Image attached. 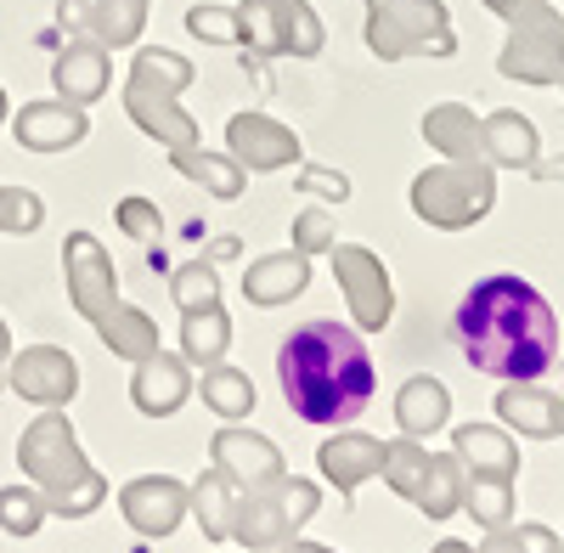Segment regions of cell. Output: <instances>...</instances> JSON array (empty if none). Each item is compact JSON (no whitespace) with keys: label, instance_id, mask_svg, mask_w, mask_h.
<instances>
[{"label":"cell","instance_id":"cell-35","mask_svg":"<svg viewBox=\"0 0 564 553\" xmlns=\"http://www.w3.org/2000/svg\"><path fill=\"white\" fill-rule=\"evenodd\" d=\"M45 525V497L23 480V486H0V531L7 536H34Z\"/></svg>","mask_w":564,"mask_h":553},{"label":"cell","instance_id":"cell-17","mask_svg":"<svg viewBox=\"0 0 564 553\" xmlns=\"http://www.w3.org/2000/svg\"><path fill=\"white\" fill-rule=\"evenodd\" d=\"M209 457H215V469L231 475L238 486H265V480H282V475H289V464H282L276 441H265L260 430H243V424L215 430Z\"/></svg>","mask_w":564,"mask_h":553},{"label":"cell","instance_id":"cell-6","mask_svg":"<svg viewBox=\"0 0 564 553\" xmlns=\"http://www.w3.org/2000/svg\"><path fill=\"white\" fill-rule=\"evenodd\" d=\"M412 215L435 232H463L491 215L497 204V170L486 159H441L423 175H412V193H406Z\"/></svg>","mask_w":564,"mask_h":553},{"label":"cell","instance_id":"cell-26","mask_svg":"<svg viewBox=\"0 0 564 553\" xmlns=\"http://www.w3.org/2000/svg\"><path fill=\"white\" fill-rule=\"evenodd\" d=\"M90 328H97V339H102L119 361H141V356L159 350V322L141 311V305H124V300H113L97 322H90Z\"/></svg>","mask_w":564,"mask_h":553},{"label":"cell","instance_id":"cell-29","mask_svg":"<svg viewBox=\"0 0 564 553\" xmlns=\"http://www.w3.org/2000/svg\"><path fill=\"white\" fill-rule=\"evenodd\" d=\"M231 350V316H226V300L220 305H204V311H181V356L193 367H215L226 361Z\"/></svg>","mask_w":564,"mask_h":553},{"label":"cell","instance_id":"cell-24","mask_svg":"<svg viewBox=\"0 0 564 553\" xmlns=\"http://www.w3.org/2000/svg\"><path fill=\"white\" fill-rule=\"evenodd\" d=\"M452 452L468 475H520V441H513L502 424H463L452 430Z\"/></svg>","mask_w":564,"mask_h":553},{"label":"cell","instance_id":"cell-2","mask_svg":"<svg viewBox=\"0 0 564 553\" xmlns=\"http://www.w3.org/2000/svg\"><path fill=\"white\" fill-rule=\"evenodd\" d=\"M276 384H282V401L294 406V419L316 430H345L367 412L379 373H372L361 328L316 316L276 345Z\"/></svg>","mask_w":564,"mask_h":553},{"label":"cell","instance_id":"cell-14","mask_svg":"<svg viewBox=\"0 0 564 553\" xmlns=\"http://www.w3.org/2000/svg\"><path fill=\"white\" fill-rule=\"evenodd\" d=\"M226 153L238 159L249 175H271V170L300 164V135L282 124V119L249 108V113H231V124H226Z\"/></svg>","mask_w":564,"mask_h":553},{"label":"cell","instance_id":"cell-36","mask_svg":"<svg viewBox=\"0 0 564 553\" xmlns=\"http://www.w3.org/2000/svg\"><path fill=\"white\" fill-rule=\"evenodd\" d=\"M170 294H175V305H181V311L220 305V276H215L204 260H193V265H181V271L170 276Z\"/></svg>","mask_w":564,"mask_h":553},{"label":"cell","instance_id":"cell-39","mask_svg":"<svg viewBox=\"0 0 564 553\" xmlns=\"http://www.w3.org/2000/svg\"><path fill=\"white\" fill-rule=\"evenodd\" d=\"M186 34H198L209 45H238V12L231 7H193L186 12Z\"/></svg>","mask_w":564,"mask_h":553},{"label":"cell","instance_id":"cell-34","mask_svg":"<svg viewBox=\"0 0 564 553\" xmlns=\"http://www.w3.org/2000/svg\"><path fill=\"white\" fill-rule=\"evenodd\" d=\"M384 486L395 491V497H417V486H423V475H430V446L423 441H412V435H401V441H384Z\"/></svg>","mask_w":564,"mask_h":553},{"label":"cell","instance_id":"cell-1","mask_svg":"<svg viewBox=\"0 0 564 553\" xmlns=\"http://www.w3.org/2000/svg\"><path fill=\"white\" fill-rule=\"evenodd\" d=\"M452 334H457L463 361L502 384H525V379H542L547 367H558V316L542 300V289L513 271L480 276L457 300Z\"/></svg>","mask_w":564,"mask_h":553},{"label":"cell","instance_id":"cell-32","mask_svg":"<svg viewBox=\"0 0 564 553\" xmlns=\"http://www.w3.org/2000/svg\"><path fill=\"white\" fill-rule=\"evenodd\" d=\"M238 480L231 475H220V469H204L198 480H193V520L204 525V536L209 542H226L231 536V502H238Z\"/></svg>","mask_w":564,"mask_h":553},{"label":"cell","instance_id":"cell-8","mask_svg":"<svg viewBox=\"0 0 564 553\" xmlns=\"http://www.w3.org/2000/svg\"><path fill=\"white\" fill-rule=\"evenodd\" d=\"M238 45L260 57H316L327 29L311 0H238Z\"/></svg>","mask_w":564,"mask_h":553},{"label":"cell","instance_id":"cell-46","mask_svg":"<svg viewBox=\"0 0 564 553\" xmlns=\"http://www.w3.org/2000/svg\"><path fill=\"white\" fill-rule=\"evenodd\" d=\"M7 361H12V328H7V316H0V373H7Z\"/></svg>","mask_w":564,"mask_h":553},{"label":"cell","instance_id":"cell-37","mask_svg":"<svg viewBox=\"0 0 564 553\" xmlns=\"http://www.w3.org/2000/svg\"><path fill=\"white\" fill-rule=\"evenodd\" d=\"M40 220H45L40 193H29V187H0V232L29 238V232H40Z\"/></svg>","mask_w":564,"mask_h":553},{"label":"cell","instance_id":"cell-47","mask_svg":"<svg viewBox=\"0 0 564 553\" xmlns=\"http://www.w3.org/2000/svg\"><path fill=\"white\" fill-rule=\"evenodd\" d=\"M430 553H475V547H468V542H457V536H446V542H435Z\"/></svg>","mask_w":564,"mask_h":553},{"label":"cell","instance_id":"cell-40","mask_svg":"<svg viewBox=\"0 0 564 553\" xmlns=\"http://www.w3.org/2000/svg\"><path fill=\"white\" fill-rule=\"evenodd\" d=\"M339 238H334V220H327V209H305V215H294V249L300 254H327Z\"/></svg>","mask_w":564,"mask_h":553},{"label":"cell","instance_id":"cell-5","mask_svg":"<svg viewBox=\"0 0 564 553\" xmlns=\"http://www.w3.org/2000/svg\"><path fill=\"white\" fill-rule=\"evenodd\" d=\"M316 509H322L316 480L282 475L265 486H243L238 502H231V536L226 542H238L243 553H276L305 531V520H316Z\"/></svg>","mask_w":564,"mask_h":553},{"label":"cell","instance_id":"cell-43","mask_svg":"<svg viewBox=\"0 0 564 553\" xmlns=\"http://www.w3.org/2000/svg\"><path fill=\"white\" fill-rule=\"evenodd\" d=\"M305 187H311V193H322V198H339V204L350 198V181H345V175H327V170L305 175Z\"/></svg>","mask_w":564,"mask_h":553},{"label":"cell","instance_id":"cell-12","mask_svg":"<svg viewBox=\"0 0 564 553\" xmlns=\"http://www.w3.org/2000/svg\"><path fill=\"white\" fill-rule=\"evenodd\" d=\"M7 384L34 406H68L79 390V361L63 345H29V350H12Z\"/></svg>","mask_w":564,"mask_h":553},{"label":"cell","instance_id":"cell-15","mask_svg":"<svg viewBox=\"0 0 564 553\" xmlns=\"http://www.w3.org/2000/svg\"><path fill=\"white\" fill-rule=\"evenodd\" d=\"M497 424H502L508 435H525V441H553V435H564V390H547L542 379L502 384V390H497Z\"/></svg>","mask_w":564,"mask_h":553},{"label":"cell","instance_id":"cell-45","mask_svg":"<svg viewBox=\"0 0 564 553\" xmlns=\"http://www.w3.org/2000/svg\"><path fill=\"white\" fill-rule=\"evenodd\" d=\"M276 553H339V547H322V542H305V536H294L289 547H276Z\"/></svg>","mask_w":564,"mask_h":553},{"label":"cell","instance_id":"cell-33","mask_svg":"<svg viewBox=\"0 0 564 553\" xmlns=\"http://www.w3.org/2000/svg\"><path fill=\"white\" fill-rule=\"evenodd\" d=\"M463 514H475V525L497 531L513 520V480L508 475H468L463 469Z\"/></svg>","mask_w":564,"mask_h":553},{"label":"cell","instance_id":"cell-10","mask_svg":"<svg viewBox=\"0 0 564 553\" xmlns=\"http://www.w3.org/2000/svg\"><path fill=\"white\" fill-rule=\"evenodd\" d=\"M327 265H334V283L345 294V311L356 316V328L361 334H384L390 316H395V289H390L384 260L372 254L367 243H334L327 249Z\"/></svg>","mask_w":564,"mask_h":553},{"label":"cell","instance_id":"cell-41","mask_svg":"<svg viewBox=\"0 0 564 553\" xmlns=\"http://www.w3.org/2000/svg\"><path fill=\"white\" fill-rule=\"evenodd\" d=\"M475 553H531V547H525V536H520V525H513V520H508V525H497V531H486Z\"/></svg>","mask_w":564,"mask_h":553},{"label":"cell","instance_id":"cell-4","mask_svg":"<svg viewBox=\"0 0 564 553\" xmlns=\"http://www.w3.org/2000/svg\"><path fill=\"white\" fill-rule=\"evenodd\" d=\"M193 85V63L170 45H135V63L124 74V113L141 135H153L159 148H193L204 142L198 119L181 108V90Z\"/></svg>","mask_w":564,"mask_h":553},{"label":"cell","instance_id":"cell-38","mask_svg":"<svg viewBox=\"0 0 564 553\" xmlns=\"http://www.w3.org/2000/svg\"><path fill=\"white\" fill-rule=\"evenodd\" d=\"M113 226H119L124 238L148 243V238H159L164 215H159V204H153V198H119V209H113Z\"/></svg>","mask_w":564,"mask_h":553},{"label":"cell","instance_id":"cell-3","mask_svg":"<svg viewBox=\"0 0 564 553\" xmlns=\"http://www.w3.org/2000/svg\"><path fill=\"white\" fill-rule=\"evenodd\" d=\"M18 469L45 497V514L85 520L108 502V480L90 469V457L79 452V435H74L63 406H40V419L18 441Z\"/></svg>","mask_w":564,"mask_h":553},{"label":"cell","instance_id":"cell-22","mask_svg":"<svg viewBox=\"0 0 564 553\" xmlns=\"http://www.w3.org/2000/svg\"><path fill=\"white\" fill-rule=\"evenodd\" d=\"M305 289H311V254H300V249L260 254V260L243 271V300H249V305H260V311L294 305Z\"/></svg>","mask_w":564,"mask_h":553},{"label":"cell","instance_id":"cell-30","mask_svg":"<svg viewBox=\"0 0 564 553\" xmlns=\"http://www.w3.org/2000/svg\"><path fill=\"white\" fill-rule=\"evenodd\" d=\"M198 395H204V406L215 412L220 424H243L249 412H254V379L243 373V367H231V361H215V367H204Z\"/></svg>","mask_w":564,"mask_h":553},{"label":"cell","instance_id":"cell-28","mask_svg":"<svg viewBox=\"0 0 564 553\" xmlns=\"http://www.w3.org/2000/svg\"><path fill=\"white\" fill-rule=\"evenodd\" d=\"M170 164L186 175V181H198V187L209 193V198H243V187H249V170L231 159V153H209L204 142H193V148H175L170 153Z\"/></svg>","mask_w":564,"mask_h":553},{"label":"cell","instance_id":"cell-13","mask_svg":"<svg viewBox=\"0 0 564 553\" xmlns=\"http://www.w3.org/2000/svg\"><path fill=\"white\" fill-rule=\"evenodd\" d=\"M119 514L130 520L135 536H170L193 514V486H181L170 475H135L119 486Z\"/></svg>","mask_w":564,"mask_h":553},{"label":"cell","instance_id":"cell-27","mask_svg":"<svg viewBox=\"0 0 564 553\" xmlns=\"http://www.w3.org/2000/svg\"><path fill=\"white\" fill-rule=\"evenodd\" d=\"M423 142H430L441 159H486L480 148V119L468 102H435L423 113Z\"/></svg>","mask_w":564,"mask_h":553},{"label":"cell","instance_id":"cell-18","mask_svg":"<svg viewBox=\"0 0 564 553\" xmlns=\"http://www.w3.org/2000/svg\"><path fill=\"white\" fill-rule=\"evenodd\" d=\"M12 135H18V148H29V153H68V148H79L90 135V119H85V108H74L63 97L23 102L12 113Z\"/></svg>","mask_w":564,"mask_h":553},{"label":"cell","instance_id":"cell-44","mask_svg":"<svg viewBox=\"0 0 564 553\" xmlns=\"http://www.w3.org/2000/svg\"><path fill=\"white\" fill-rule=\"evenodd\" d=\"M480 7H486V12H497L502 23H513V18H520V12H531L536 0H480Z\"/></svg>","mask_w":564,"mask_h":553},{"label":"cell","instance_id":"cell-49","mask_svg":"<svg viewBox=\"0 0 564 553\" xmlns=\"http://www.w3.org/2000/svg\"><path fill=\"white\" fill-rule=\"evenodd\" d=\"M558 90H564V74H558Z\"/></svg>","mask_w":564,"mask_h":553},{"label":"cell","instance_id":"cell-23","mask_svg":"<svg viewBox=\"0 0 564 553\" xmlns=\"http://www.w3.org/2000/svg\"><path fill=\"white\" fill-rule=\"evenodd\" d=\"M480 148H486L491 170H536L542 135H536V124L520 108H497V113L480 119Z\"/></svg>","mask_w":564,"mask_h":553},{"label":"cell","instance_id":"cell-16","mask_svg":"<svg viewBox=\"0 0 564 553\" xmlns=\"http://www.w3.org/2000/svg\"><path fill=\"white\" fill-rule=\"evenodd\" d=\"M186 395H193V361H186V356H170L159 345L153 356L135 361V373H130L135 412H148V419H170V412L186 406Z\"/></svg>","mask_w":564,"mask_h":553},{"label":"cell","instance_id":"cell-9","mask_svg":"<svg viewBox=\"0 0 564 553\" xmlns=\"http://www.w3.org/2000/svg\"><path fill=\"white\" fill-rule=\"evenodd\" d=\"M497 74L520 85H558L564 74V12L553 0H536L531 12L508 23V40L497 52Z\"/></svg>","mask_w":564,"mask_h":553},{"label":"cell","instance_id":"cell-7","mask_svg":"<svg viewBox=\"0 0 564 553\" xmlns=\"http://www.w3.org/2000/svg\"><path fill=\"white\" fill-rule=\"evenodd\" d=\"M361 7H367V52L379 63L457 52L446 0H361Z\"/></svg>","mask_w":564,"mask_h":553},{"label":"cell","instance_id":"cell-21","mask_svg":"<svg viewBox=\"0 0 564 553\" xmlns=\"http://www.w3.org/2000/svg\"><path fill=\"white\" fill-rule=\"evenodd\" d=\"M148 12H153V0H63V23H74L97 45H113V52L141 40Z\"/></svg>","mask_w":564,"mask_h":553},{"label":"cell","instance_id":"cell-50","mask_svg":"<svg viewBox=\"0 0 564 553\" xmlns=\"http://www.w3.org/2000/svg\"><path fill=\"white\" fill-rule=\"evenodd\" d=\"M0 390H7V379H0Z\"/></svg>","mask_w":564,"mask_h":553},{"label":"cell","instance_id":"cell-11","mask_svg":"<svg viewBox=\"0 0 564 553\" xmlns=\"http://www.w3.org/2000/svg\"><path fill=\"white\" fill-rule=\"evenodd\" d=\"M63 283H68V305L85 322H97L119 300V271H113V254L102 249L97 232H68V243H63Z\"/></svg>","mask_w":564,"mask_h":553},{"label":"cell","instance_id":"cell-19","mask_svg":"<svg viewBox=\"0 0 564 553\" xmlns=\"http://www.w3.org/2000/svg\"><path fill=\"white\" fill-rule=\"evenodd\" d=\"M108 85H113V57H108V45H97V40H68L63 52H57V63H52V90L63 102H74V108H90V102H102L108 97Z\"/></svg>","mask_w":564,"mask_h":553},{"label":"cell","instance_id":"cell-31","mask_svg":"<svg viewBox=\"0 0 564 553\" xmlns=\"http://www.w3.org/2000/svg\"><path fill=\"white\" fill-rule=\"evenodd\" d=\"M412 509L423 520H452L463 509V464H457V452H430V475H423Z\"/></svg>","mask_w":564,"mask_h":553},{"label":"cell","instance_id":"cell-20","mask_svg":"<svg viewBox=\"0 0 564 553\" xmlns=\"http://www.w3.org/2000/svg\"><path fill=\"white\" fill-rule=\"evenodd\" d=\"M316 469L322 480L334 486L339 497H356L372 475L384 469V441L379 435H361V430H339L316 446Z\"/></svg>","mask_w":564,"mask_h":553},{"label":"cell","instance_id":"cell-25","mask_svg":"<svg viewBox=\"0 0 564 553\" xmlns=\"http://www.w3.org/2000/svg\"><path fill=\"white\" fill-rule=\"evenodd\" d=\"M395 424H401V435H412V441H430L435 430L452 424V390H446L441 379H430V373L406 379V384L395 390Z\"/></svg>","mask_w":564,"mask_h":553},{"label":"cell","instance_id":"cell-42","mask_svg":"<svg viewBox=\"0 0 564 553\" xmlns=\"http://www.w3.org/2000/svg\"><path fill=\"white\" fill-rule=\"evenodd\" d=\"M520 536H525V547H531V553H564V536H558V531H547V525H536V520H525V525H520Z\"/></svg>","mask_w":564,"mask_h":553},{"label":"cell","instance_id":"cell-48","mask_svg":"<svg viewBox=\"0 0 564 553\" xmlns=\"http://www.w3.org/2000/svg\"><path fill=\"white\" fill-rule=\"evenodd\" d=\"M0 124H7V90H0Z\"/></svg>","mask_w":564,"mask_h":553}]
</instances>
